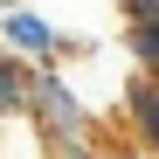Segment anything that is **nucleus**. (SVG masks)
I'll return each mask as SVG.
<instances>
[{
  "instance_id": "f03ea898",
  "label": "nucleus",
  "mask_w": 159,
  "mask_h": 159,
  "mask_svg": "<svg viewBox=\"0 0 159 159\" xmlns=\"http://www.w3.org/2000/svg\"><path fill=\"white\" fill-rule=\"evenodd\" d=\"M56 21H48L35 0L28 7H0V48H7V56H21L28 69H42V62H56Z\"/></svg>"
},
{
  "instance_id": "7ed1b4c3",
  "label": "nucleus",
  "mask_w": 159,
  "mask_h": 159,
  "mask_svg": "<svg viewBox=\"0 0 159 159\" xmlns=\"http://www.w3.org/2000/svg\"><path fill=\"white\" fill-rule=\"evenodd\" d=\"M125 118H131V131H139V145L145 159H159V76H145V69H131V83H125Z\"/></svg>"
},
{
  "instance_id": "6e6552de",
  "label": "nucleus",
  "mask_w": 159,
  "mask_h": 159,
  "mask_svg": "<svg viewBox=\"0 0 159 159\" xmlns=\"http://www.w3.org/2000/svg\"><path fill=\"white\" fill-rule=\"evenodd\" d=\"M0 7H28V0H0Z\"/></svg>"
},
{
  "instance_id": "39448f33",
  "label": "nucleus",
  "mask_w": 159,
  "mask_h": 159,
  "mask_svg": "<svg viewBox=\"0 0 159 159\" xmlns=\"http://www.w3.org/2000/svg\"><path fill=\"white\" fill-rule=\"evenodd\" d=\"M125 48H131V62L145 76H159V14L152 21H125Z\"/></svg>"
},
{
  "instance_id": "20e7f679",
  "label": "nucleus",
  "mask_w": 159,
  "mask_h": 159,
  "mask_svg": "<svg viewBox=\"0 0 159 159\" xmlns=\"http://www.w3.org/2000/svg\"><path fill=\"white\" fill-rule=\"evenodd\" d=\"M28 76H35L28 62L0 48V118H28Z\"/></svg>"
},
{
  "instance_id": "f257e3e1",
  "label": "nucleus",
  "mask_w": 159,
  "mask_h": 159,
  "mask_svg": "<svg viewBox=\"0 0 159 159\" xmlns=\"http://www.w3.org/2000/svg\"><path fill=\"white\" fill-rule=\"evenodd\" d=\"M28 125L42 131L48 152H69V145H90V139H97V118H90L83 90H76L56 62H42V69L28 76Z\"/></svg>"
},
{
  "instance_id": "423d86ee",
  "label": "nucleus",
  "mask_w": 159,
  "mask_h": 159,
  "mask_svg": "<svg viewBox=\"0 0 159 159\" xmlns=\"http://www.w3.org/2000/svg\"><path fill=\"white\" fill-rule=\"evenodd\" d=\"M118 14H125V21H152V14H159V0H118Z\"/></svg>"
},
{
  "instance_id": "0eeeda50",
  "label": "nucleus",
  "mask_w": 159,
  "mask_h": 159,
  "mask_svg": "<svg viewBox=\"0 0 159 159\" xmlns=\"http://www.w3.org/2000/svg\"><path fill=\"white\" fill-rule=\"evenodd\" d=\"M111 159H145V152L139 145H111Z\"/></svg>"
}]
</instances>
